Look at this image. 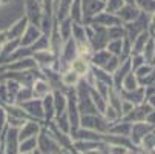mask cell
Wrapping results in <instances>:
<instances>
[{"label":"cell","instance_id":"1","mask_svg":"<svg viewBox=\"0 0 155 154\" xmlns=\"http://www.w3.org/2000/svg\"><path fill=\"white\" fill-rule=\"evenodd\" d=\"M37 149L43 154H52L60 151V143L52 133H49L46 128H41L37 136Z\"/></svg>","mask_w":155,"mask_h":154},{"label":"cell","instance_id":"2","mask_svg":"<svg viewBox=\"0 0 155 154\" xmlns=\"http://www.w3.org/2000/svg\"><path fill=\"white\" fill-rule=\"evenodd\" d=\"M80 126L83 129L95 131V133H107L110 125L104 120V117L98 114H83L80 116Z\"/></svg>","mask_w":155,"mask_h":154},{"label":"cell","instance_id":"3","mask_svg":"<svg viewBox=\"0 0 155 154\" xmlns=\"http://www.w3.org/2000/svg\"><path fill=\"white\" fill-rule=\"evenodd\" d=\"M23 9H25V17L28 19L29 25H35L40 28V22H41L43 15H45L40 0H25Z\"/></svg>","mask_w":155,"mask_h":154},{"label":"cell","instance_id":"4","mask_svg":"<svg viewBox=\"0 0 155 154\" xmlns=\"http://www.w3.org/2000/svg\"><path fill=\"white\" fill-rule=\"evenodd\" d=\"M104 9V2L101 0H81V11H83V25L89 23L92 17Z\"/></svg>","mask_w":155,"mask_h":154},{"label":"cell","instance_id":"5","mask_svg":"<svg viewBox=\"0 0 155 154\" xmlns=\"http://www.w3.org/2000/svg\"><path fill=\"white\" fill-rule=\"evenodd\" d=\"M23 111L31 116L32 119L41 122L45 120L43 119V105H41V99H31V100H26V102H21V103H17Z\"/></svg>","mask_w":155,"mask_h":154},{"label":"cell","instance_id":"6","mask_svg":"<svg viewBox=\"0 0 155 154\" xmlns=\"http://www.w3.org/2000/svg\"><path fill=\"white\" fill-rule=\"evenodd\" d=\"M152 129H153V126H150L146 122H135V123H132V128H130V142H132V145L138 146L141 139L147 133H150Z\"/></svg>","mask_w":155,"mask_h":154},{"label":"cell","instance_id":"7","mask_svg":"<svg viewBox=\"0 0 155 154\" xmlns=\"http://www.w3.org/2000/svg\"><path fill=\"white\" fill-rule=\"evenodd\" d=\"M29 25V22H28V19L23 15V17H20V19H17L14 23H11L5 31H6V37H8V40H20V37L23 36V33H25V29H26V26Z\"/></svg>","mask_w":155,"mask_h":154},{"label":"cell","instance_id":"8","mask_svg":"<svg viewBox=\"0 0 155 154\" xmlns=\"http://www.w3.org/2000/svg\"><path fill=\"white\" fill-rule=\"evenodd\" d=\"M89 23L98 25V26H104V28H110V26H115V25H123L121 20L115 14H110V12H106V11L98 12L95 17H92V20L89 22Z\"/></svg>","mask_w":155,"mask_h":154},{"label":"cell","instance_id":"9","mask_svg":"<svg viewBox=\"0 0 155 154\" xmlns=\"http://www.w3.org/2000/svg\"><path fill=\"white\" fill-rule=\"evenodd\" d=\"M43 36L41 29L35 25H28L23 36L20 37V46L21 48H28V46H32L34 43Z\"/></svg>","mask_w":155,"mask_h":154},{"label":"cell","instance_id":"10","mask_svg":"<svg viewBox=\"0 0 155 154\" xmlns=\"http://www.w3.org/2000/svg\"><path fill=\"white\" fill-rule=\"evenodd\" d=\"M40 123L35 120H26L23 125L18 128V142L25 140V139H29V137H37L38 133H40Z\"/></svg>","mask_w":155,"mask_h":154},{"label":"cell","instance_id":"11","mask_svg":"<svg viewBox=\"0 0 155 154\" xmlns=\"http://www.w3.org/2000/svg\"><path fill=\"white\" fill-rule=\"evenodd\" d=\"M34 68H37V63L32 57H21L18 60H14L5 65L6 71H29Z\"/></svg>","mask_w":155,"mask_h":154},{"label":"cell","instance_id":"12","mask_svg":"<svg viewBox=\"0 0 155 154\" xmlns=\"http://www.w3.org/2000/svg\"><path fill=\"white\" fill-rule=\"evenodd\" d=\"M140 9L135 6V5H132V3H124V6L115 14L120 20H121V23H129V22H134L140 17Z\"/></svg>","mask_w":155,"mask_h":154},{"label":"cell","instance_id":"13","mask_svg":"<svg viewBox=\"0 0 155 154\" xmlns=\"http://www.w3.org/2000/svg\"><path fill=\"white\" fill-rule=\"evenodd\" d=\"M31 88H32L34 99H43L45 96L51 94V91H52V90H51V83H49L45 77H37V79L32 82Z\"/></svg>","mask_w":155,"mask_h":154},{"label":"cell","instance_id":"14","mask_svg":"<svg viewBox=\"0 0 155 154\" xmlns=\"http://www.w3.org/2000/svg\"><path fill=\"white\" fill-rule=\"evenodd\" d=\"M118 94H120L121 99L130 102L132 105H135V106L143 103V102H146V91H144L143 86H138L137 90H134V91H121L120 90Z\"/></svg>","mask_w":155,"mask_h":154},{"label":"cell","instance_id":"15","mask_svg":"<svg viewBox=\"0 0 155 154\" xmlns=\"http://www.w3.org/2000/svg\"><path fill=\"white\" fill-rule=\"evenodd\" d=\"M149 39H150V33H149L147 29H146V31H143V33H140V34H138L134 40H132L130 54H141Z\"/></svg>","mask_w":155,"mask_h":154},{"label":"cell","instance_id":"16","mask_svg":"<svg viewBox=\"0 0 155 154\" xmlns=\"http://www.w3.org/2000/svg\"><path fill=\"white\" fill-rule=\"evenodd\" d=\"M80 80H81V77H80L75 71H72L71 68L64 70V71L61 73V76H60V83H61L63 86H66V88H75Z\"/></svg>","mask_w":155,"mask_h":154},{"label":"cell","instance_id":"17","mask_svg":"<svg viewBox=\"0 0 155 154\" xmlns=\"http://www.w3.org/2000/svg\"><path fill=\"white\" fill-rule=\"evenodd\" d=\"M69 68L72 70V71H75L81 79L89 73V70H91V63L87 62V60H84V59H81V57H77V59H74L72 60V63L69 65Z\"/></svg>","mask_w":155,"mask_h":154},{"label":"cell","instance_id":"18","mask_svg":"<svg viewBox=\"0 0 155 154\" xmlns=\"http://www.w3.org/2000/svg\"><path fill=\"white\" fill-rule=\"evenodd\" d=\"M130 128H132V123L121 120V122L115 123L114 126H109L107 133H109V134H115V136H123V137H129V136H130Z\"/></svg>","mask_w":155,"mask_h":154},{"label":"cell","instance_id":"19","mask_svg":"<svg viewBox=\"0 0 155 154\" xmlns=\"http://www.w3.org/2000/svg\"><path fill=\"white\" fill-rule=\"evenodd\" d=\"M57 26H58V33H60L63 42L72 37V20L69 17H66L63 20H57Z\"/></svg>","mask_w":155,"mask_h":154},{"label":"cell","instance_id":"20","mask_svg":"<svg viewBox=\"0 0 155 154\" xmlns=\"http://www.w3.org/2000/svg\"><path fill=\"white\" fill-rule=\"evenodd\" d=\"M140 85H138V79H137V76L132 73V71H129L126 76H124V79L121 80V86H120V90L121 91H134V90H137Z\"/></svg>","mask_w":155,"mask_h":154},{"label":"cell","instance_id":"21","mask_svg":"<svg viewBox=\"0 0 155 154\" xmlns=\"http://www.w3.org/2000/svg\"><path fill=\"white\" fill-rule=\"evenodd\" d=\"M134 5L140 9V12H144L147 15H152L155 12V0H134Z\"/></svg>","mask_w":155,"mask_h":154},{"label":"cell","instance_id":"22","mask_svg":"<svg viewBox=\"0 0 155 154\" xmlns=\"http://www.w3.org/2000/svg\"><path fill=\"white\" fill-rule=\"evenodd\" d=\"M31 99H34L32 88L26 86V85H21L18 93L15 94V103H21V102H26V100H31Z\"/></svg>","mask_w":155,"mask_h":154},{"label":"cell","instance_id":"23","mask_svg":"<svg viewBox=\"0 0 155 154\" xmlns=\"http://www.w3.org/2000/svg\"><path fill=\"white\" fill-rule=\"evenodd\" d=\"M37 148V137H29L18 142V152H32Z\"/></svg>","mask_w":155,"mask_h":154},{"label":"cell","instance_id":"24","mask_svg":"<svg viewBox=\"0 0 155 154\" xmlns=\"http://www.w3.org/2000/svg\"><path fill=\"white\" fill-rule=\"evenodd\" d=\"M124 0H106L104 2V9L106 12H110V14H117L123 6H124Z\"/></svg>","mask_w":155,"mask_h":154},{"label":"cell","instance_id":"25","mask_svg":"<svg viewBox=\"0 0 155 154\" xmlns=\"http://www.w3.org/2000/svg\"><path fill=\"white\" fill-rule=\"evenodd\" d=\"M123 40L124 39H117V40H109L107 45H106V50L112 54V56H117L120 57L121 54V50H123Z\"/></svg>","mask_w":155,"mask_h":154},{"label":"cell","instance_id":"26","mask_svg":"<svg viewBox=\"0 0 155 154\" xmlns=\"http://www.w3.org/2000/svg\"><path fill=\"white\" fill-rule=\"evenodd\" d=\"M107 37H109V40L124 39V37H126L124 25H115V26H110V28H107Z\"/></svg>","mask_w":155,"mask_h":154},{"label":"cell","instance_id":"27","mask_svg":"<svg viewBox=\"0 0 155 154\" xmlns=\"http://www.w3.org/2000/svg\"><path fill=\"white\" fill-rule=\"evenodd\" d=\"M43 14L48 17H54V0H40Z\"/></svg>","mask_w":155,"mask_h":154},{"label":"cell","instance_id":"28","mask_svg":"<svg viewBox=\"0 0 155 154\" xmlns=\"http://www.w3.org/2000/svg\"><path fill=\"white\" fill-rule=\"evenodd\" d=\"M6 42H8V37H6V31L3 29V31H0V48H2Z\"/></svg>","mask_w":155,"mask_h":154},{"label":"cell","instance_id":"29","mask_svg":"<svg viewBox=\"0 0 155 154\" xmlns=\"http://www.w3.org/2000/svg\"><path fill=\"white\" fill-rule=\"evenodd\" d=\"M83 154H103L100 149H91V151H86V152H83Z\"/></svg>","mask_w":155,"mask_h":154},{"label":"cell","instance_id":"30","mask_svg":"<svg viewBox=\"0 0 155 154\" xmlns=\"http://www.w3.org/2000/svg\"><path fill=\"white\" fill-rule=\"evenodd\" d=\"M11 2H12V0H2L3 5H8V3H11Z\"/></svg>","mask_w":155,"mask_h":154},{"label":"cell","instance_id":"31","mask_svg":"<svg viewBox=\"0 0 155 154\" xmlns=\"http://www.w3.org/2000/svg\"><path fill=\"white\" fill-rule=\"evenodd\" d=\"M32 154H43V152H40V151H38V149H37V148H35V149H34V151H32Z\"/></svg>","mask_w":155,"mask_h":154},{"label":"cell","instance_id":"32","mask_svg":"<svg viewBox=\"0 0 155 154\" xmlns=\"http://www.w3.org/2000/svg\"><path fill=\"white\" fill-rule=\"evenodd\" d=\"M52 154H64V152H61V151H57V152H52Z\"/></svg>","mask_w":155,"mask_h":154},{"label":"cell","instance_id":"33","mask_svg":"<svg viewBox=\"0 0 155 154\" xmlns=\"http://www.w3.org/2000/svg\"><path fill=\"white\" fill-rule=\"evenodd\" d=\"M0 148H2V136H0Z\"/></svg>","mask_w":155,"mask_h":154},{"label":"cell","instance_id":"34","mask_svg":"<svg viewBox=\"0 0 155 154\" xmlns=\"http://www.w3.org/2000/svg\"><path fill=\"white\" fill-rule=\"evenodd\" d=\"M18 154H32V152H18Z\"/></svg>","mask_w":155,"mask_h":154},{"label":"cell","instance_id":"35","mask_svg":"<svg viewBox=\"0 0 155 154\" xmlns=\"http://www.w3.org/2000/svg\"><path fill=\"white\" fill-rule=\"evenodd\" d=\"M153 134H155V129H153Z\"/></svg>","mask_w":155,"mask_h":154}]
</instances>
